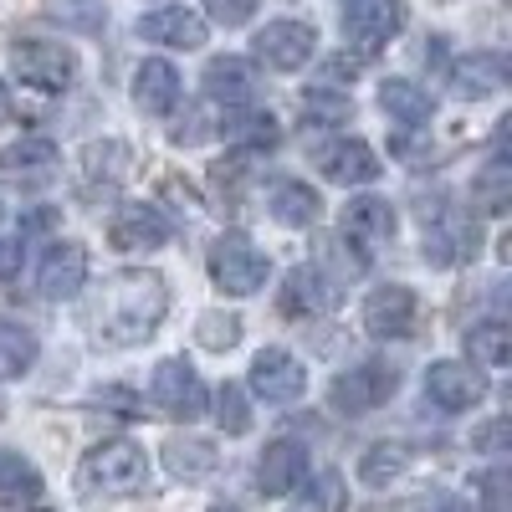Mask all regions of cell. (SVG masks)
I'll list each match as a JSON object with an SVG mask.
<instances>
[{
  "instance_id": "1",
  "label": "cell",
  "mask_w": 512,
  "mask_h": 512,
  "mask_svg": "<svg viewBox=\"0 0 512 512\" xmlns=\"http://www.w3.org/2000/svg\"><path fill=\"white\" fill-rule=\"evenodd\" d=\"M169 313V287L159 272H118L103 282V297L93 318L103 323L98 333L108 344H144L159 328V318Z\"/></svg>"
},
{
  "instance_id": "2",
  "label": "cell",
  "mask_w": 512,
  "mask_h": 512,
  "mask_svg": "<svg viewBox=\"0 0 512 512\" xmlns=\"http://www.w3.org/2000/svg\"><path fill=\"white\" fill-rule=\"evenodd\" d=\"M149 482V456L134 441H103L82 456L77 466V487L88 497H134Z\"/></svg>"
},
{
  "instance_id": "3",
  "label": "cell",
  "mask_w": 512,
  "mask_h": 512,
  "mask_svg": "<svg viewBox=\"0 0 512 512\" xmlns=\"http://www.w3.org/2000/svg\"><path fill=\"white\" fill-rule=\"evenodd\" d=\"M11 72H16V82H26L36 93H67L72 77H77V52L67 41L26 36L11 47Z\"/></svg>"
},
{
  "instance_id": "4",
  "label": "cell",
  "mask_w": 512,
  "mask_h": 512,
  "mask_svg": "<svg viewBox=\"0 0 512 512\" xmlns=\"http://www.w3.org/2000/svg\"><path fill=\"white\" fill-rule=\"evenodd\" d=\"M210 277H216V287H226L231 297H251V292L267 287V256L241 231H226L210 246Z\"/></svg>"
},
{
  "instance_id": "5",
  "label": "cell",
  "mask_w": 512,
  "mask_h": 512,
  "mask_svg": "<svg viewBox=\"0 0 512 512\" xmlns=\"http://www.w3.org/2000/svg\"><path fill=\"white\" fill-rule=\"evenodd\" d=\"M395 390H400V374H395L390 364L369 359V364L338 374V379L328 384V405H333L338 415H369V410H379L384 400H390Z\"/></svg>"
},
{
  "instance_id": "6",
  "label": "cell",
  "mask_w": 512,
  "mask_h": 512,
  "mask_svg": "<svg viewBox=\"0 0 512 512\" xmlns=\"http://www.w3.org/2000/svg\"><path fill=\"white\" fill-rule=\"evenodd\" d=\"M405 31V6L400 0H354L349 16H344V36L349 47H359L364 57L390 47V41Z\"/></svg>"
},
{
  "instance_id": "7",
  "label": "cell",
  "mask_w": 512,
  "mask_h": 512,
  "mask_svg": "<svg viewBox=\"0 0 512 512\" xmlns=\"http://www.w3.org/2000/svg\"><path fill=\"white\" fill-rule=\"evenodd\" d=\"M425 262L431 267H456V262H466V256L477 251V221H466L461 210H431L425 205Z\"/></svg>"
},
{
  "instance_id": "8",
  "label": "cell",
  "mask_w": 512,
  "mask_h": 512,
  "mask_svg": "<svg viewBox=\"0 0 512 512\" xmlns=\"http://www.w3.org/2000/svg\"><path fill=\"white\" fill-rule=\"evenodd\" d=\"M205 400H210L205 384H200V374L185 359H164L154 369V405H159V415L195 420V415H205Z\"/></svg>"
},
{
  "instance_id": "9",
  "label": "cell",
  "mask_w": 512,
  "mask_h": 512,
  "mask_svg": "<svg viewBox=\"0 0 512 512\" xmlns=\"http://www.w3.org/2000/svg\"><path fill=\"white\" fill-rule=\"evenodd\" d=\"M318 52V31L308 21H267L256 31V57L277 72H297L308 67V57Z\"/></svg>"
},
{
  "instance_id": "10",
  "label": "cell",
  "mask_w": 512,
  "mask_h": 512,
  "mask_svg": "<svg viewBox=\"0 0 512 512\" xmlns=\"http://www.w3.org/2000/svg\"><path fill=\"white\" fill-rule=\"evenodd\" d=\"M57 164H62V154L52 139H16L0 154V180L11 190H41L57 180Z\"/></svg>"
},
{
  "instance_id": "11",
  "label": "cell",
  "mask_w": 512,
  "mask_h": 512,
  "mask_svg": "<svg viewBox=\"0 0 512 512\" xmlns=\"http://www.w3.org/2000/svg\"><path fill=\"white\" fill-rule=\"evenodd\" d=\"M425 395H431L441 410H472L487 400V374L477 364H456V359H441L425 369Z\"/></svg>"
},
{
  "instance_id": "12",
  "label": "cell",
  "mask_w": 512,
  "mask_h": 512,
  "mask_svg": "<svg viewBox=\"0 0 512 512\" xmlns=\"http://www.w3.org/2000/svg\"><path fill=\"white\" fill-rule=\"evenodd\" d=\"M251 390L262 395L267 405H292L297 395L308 390V369L297 364L287 349H262L251 359Z\"/></svg>"
},
{
  "instance_id": "13",
  "label": "cell",
  "mask_w": 512,
  "mask_h": 512,
  "mask_svg": "<svg viewBox=\"0 0 512 512\" xmlns=\"http://www.w3.org/2000/svg\"><path fill=\"white\" fill-rule=\"evenodd\" d=\"M415 313H420L415 292L400 287V282H390V287H374V292H369L364 328H369L374 338H410V333H415Z\"/></svg>"
},
{
  "instance_id": "14",
  "label": "cell",
  "mask_w": 512,
  "mask_h": 512,
  "mask_svg": "<svg viewBox=\"0 0 512 512\" xmlns=\"http://www.w3.org/2000/svg\"><path fill=\"white\" fill-rule=\"evenodd\" d=\"M313 159L323 169V180H333V185H369V180H379V169H384L379 154L364 139H333Z\"/></svg>"
},
{
  "instance_id": "15",
  "label": "cell",
  "mask_w": 512,
  "mask_h": 512,
  "mask_svg": "<svg viewBox=\"0 0 512 512\" xmlns=\"http://www.w3.org/2000/svg\"><path fill=\"white\" fill-rule=\"evenodd\" d=\"M277 303H282L287 318H318V313L338 308V287H333V277H323L318 267H292Z\"/></svg>"
},
{
  "instance_id": "16",
  "label": "cell",
  "mask_w": 512,
  "mask_h": 512,
  "mask_svg": "<svg viewBox=\"0 0 512 512\" xmlns=\"http://www.w3.org/2000/svg\"><path fill=\"white\" fill-rule=\"evenodd\" d=\"M108 241L118 251H154V246L169 241V221H164L159 205H123L108 221Z\"/></svg>"
},
{
  "instance_id": "17",
  "label": "cell",
  "mask_w": 512,
  "mask_h": 512,
  "mask_svg": "<svg viewBox=\"0 0 512 512\" xmlns=\"http://www.w3.org/2000/svg\"><path fill=\"white\" fill-rule=\"evenodd\" d=\"M88 287V251L77 241H57L47 251V262H41V297H52V303H67Z\"/></svg>"
},
{
  "instance_id": "18",
  "label": "cell",
  "mask_w": 512,
  "mask_h": 512,
  "mask_svg": "<svg viewBox=\"0 0 512 512\" xmlns=\"http://www.w3.org/2000/svg\"><path fill=\"white\" fill-rule=\"evenodd\" d=\"M139 36L159 41V47H175V52H195V47H205V21L185 6H159L139 21Z\"/></svg>"
},
{
  "instance_id": "19",
  "label": "cell",
  "mask_w": 512,
  "mask_h": 512,
  "mask_svg": "<svg viewBox=\"0 0 512 512\" xmlns=\"http://www.w3.org/2000/svg\"><path fill=\"white\" fill-rule=\"evenodd\" d=\"M308 477V446H297V441H272L262 451V466H256V482H262L267 497H287L297 492Z\"/></svg>"
},
{
  "instance_id": "20",
  "label": "cell",
  "mask_w": 512,
  "mask_h": 512,
  "mask_svg": "<svg viewBox=\"0 0 512 512\" xmlns=\"http://www.w3.org/2000/svg\"><path fill=\"white\" fill-rule=\"evenodd\" d=\"M344 236H349L354 246H364V251L384 246V241L395 236V205L379 200V195L349 200V205H344Z\"/></svg>"
},
{
  "instance_id": "21",
  "label": "cell",
  "mask_w": 512,
  "mask_h": 512,
  "mask_svg": "<svg viewBox=\"0 0 512 512\" xmlns=\"http://www.w3.org/2000/svg\"><path fill=\"white\" fill-rule=\"evenodd\" d=\"M134 103H139L149 118L175 113V103H180V72H175V62L149 57V62L134 72Z\"/></svg>"
},
{
  "instance_id": "22",
  "label": "cell",
  "mask_w": 512,
  "mask_h": 512,
  "mask_svg": "<svg viewBox=\"0 0 512 512\" xmlns=\"http://www.w3.org/2000/svg\"><path fill=\"white\" fill-rule=\"evenodd\" d=\"M502 82H507V57L502 52H472V57H461L451 67V93L472 98V103L502 93Z\"/></svg>"
},
{
  "instance_id": "23",
  "label": "cell",
  "mask_w": 512,
  "mask_h": 512,
  "mask_svg": "<svg viewBox=\"0 0 512 512\" xmlns=\"http://www.w3.org/2000/svg\"><path fill=\"white\" fill-rule=\"evenodd\" d=\"M205 98H216V103H226V108H236V103H251V93H256V72H251V62L246 57H216L205 67Z\"/></svg>"
},
{
  "instance_id": "24",
  "label": "cell",
  "mask_w": 512,
  "mask_h": 512,
  "mask_svg": "<svg viewBox=\"0 0 512 512\" xmlns=\"http://www.w3.org/2000/svg\"><path fill=\"white\" fill-rule=\"evenodd\" d=\"M379 108L390 113L395 123H405V128L431 123V113H436L431 93H425L420 82H410V77H384V82H379Z\"/></svg>"
},
{
  "instance_id": "25",
  "label": "cell",
  "mask_w": 512,
  "mask_h": 512,
  "mask_svg": "<svg viewBox=\"0 0 512 512\" xmlns=\"http://www.w3.org/2000/svg\"><path fill=\"white\" fill-rule=\"evenodd\" d=\"M123 180H128V144L108 139V144H88V149H82V190H88V195H98V185L118 190Z\"/></svg>"
},
{
  "instance_id": "26",
  "label": "cell",
  "mask_w": 512,
  "mask_h": 512,
  "mask_svg": "<svg viewBox=\"0 0 512 512\" xmlns=\"http://www.w3.org/2000/svg\"><path fill=\"white\" fill-rule=\"evenodd\" d=\"M164 466H169V477H180V482H200L221 466V451L200 436H175V441H164Z\"/></svg>"
},
{
  "instance_id": "27",
  "label": "cell",
  "mask_w": 512,
  "mask_h": 512,
  "mask_svg": "<svg viewBox=\"0 0 512 512\" xmlns=\"http://www.w3.org/2000/svg\"><path fill=\"white\" fill-rule=\"evenodd\" d=\"M41 497V472L21 456L0 446V507H31Z\"/></svg>"
},
{
  "instance_id": "28",
  "label": "cell",
  "mask_w": 512,
  "mask_h": 512,
  "mask_svg": "<svg viewBox=\"0 0 512 512\" xmlns=\"http://www.w3.org/2000/svg\"><path fill=\"white\" fill-rule=\"evenodd\" d=\"M272 216H277L282 226H292V231H303V226H313V221L323 216V200H318V190H308L303 180H282V185L272 190Z\"/></svg>"
},
{
  "instance_id": "29",
  "label": "cell",
  "mask_w": 512,
  "mask_h": 512,
  "mask_svg": "<svg viewBox=\"0 0 512 512\" xmlns=\"http://www.w3.org/2000/svg\"><path fill=\"white\" fill-rule=\"evenodd\" d=\"M41 354V338L36 328L26 323H11V318H0V379H21Z\"/></svg>"
},
{
  "instance_id": "30",
  "label": "cell",
  "mask_w": 512,
  "mask_h": 512,
  "mask_svg": "<svg viewBox=\"0 0 512 512\" xmlns=\"http://www.w3.org/2000/svg\"><path fill=\"white\" fill-rule=\"evenodd\" d=\"M466 354H472L477 369H507L512 359V328L507 323H477L472 333H466Z\"/></svg>"
},
{
  "instance_id": "31",
  "label": "cell",
  "mask_w": 512,
  "mask_h": 512,
  "mask_svg": "<svg viewBox=\"0 0 512 512\" xmlns=\"http://www.w3.org/2000/svg\"><path fill=\"white\" fill-rule=\"evenodd\" d=\"M405 466H410V451H405V446L379 441V446H369L364 461H359V482H369V487H390L395 477H405Z\"/></svg>"
},
{
  "instance_id": "32",
  "label": "cell",
  "mask_w": 512,
  "mask_h": 512,
  "mask_svg": "<svg viewBox=\"0 0 512 512\" xmlns=\"http://www.w3.org/2000/svg\"><path fill=\"white\" fill-rule=\"evenodd\" d=\"M303 482H308V477H303ZM344 507H349L344 477H338V472H318V477L308 482V492L297 497L292 512H344Z\"/></svg>"
},
{
  "instance_id": "33",
  "label": "cell",
  "mask_w": 512,
  "mask_h": 512,
  "mask_svg": "<svg viewBox=\"0 0 512 512\" xmlns=\"http://www.w3.org/2000/svg\"><path fill=\"white\" fill-rule=\"evenodd\" d=\"M472 195H477V205L487 210V216H502L507 200H512V169H507V159H492V164L482 169L477 185H472Z\"/></svg>"
},
{
  "instance_id": "34",
  "label": "cell",
  "mask_w": 512,
  "mask_h": 512,
  "mask_svg": "<svg viewBox=\"0 0 512 512\" xmlns=\"http://www.w3.org/2000/svg\"><path fill=\"white\" fill-rule=\"evenodd\" d=\"M195 338H200L210 354H226V349L241 344V318H236V313H200Z\"/></svg>"
},
{
  "instance_id": "35",
  "label": "cell",
  "mask_w": 512,
  "mask_h": 512,
  "mask_svg": "<svg viewBox=\"0 0 512 512\" xmlns=\"http://www.w3.org/2000/svg\"><path fill=\"white\" fill-rule=\"evenodd\" d=\"M216 425L226 436H246L251 431V410H246V390L241 384H221L216 395Z\"/></svg>"
},
{
  "instance_id": "36",
  "label": "cell",
  "mask_w": 512,
  "mask_h": 512,
  "mask_svg": "<svg viewBox=\"0 0 512 512\" xmlns=\"http://www.w3.org/2000/svg\"><path fill=\"white\" fill-rule=\"evenodd\" d=\"M231 144H246V149H272L277 144V118L272 113H251V118H236L226 128Z\"/></svg>"
},
{
  "instance_id": "37",
  "label": "cell",
  "mask_w": 512,
  "mask_h": 512,
  "mask_svg": "<svg viewBox=\"0 0 512 512\" xmlns=\"http://www.w3.org/2000/svg\"><path fill=\"white\" fill-rule=\"evenodd\" d=\"M303 113H308V118H318V123H344V118L354 113V98H349V93L313 88V93L303 98Z\"/></svg>"
},
{
  "instance_id": "38",
  "label": "cell",
  "mask_w": 512,
  "mask_h": 512,
  "mask_svg": "<svg viewBox=\"0 0 512 512\" xmlns=\"http://www.w3.org/2000/svg\"><path fill=\"white\" fill-rule=\"evenodd\" d=\"M205 11L216 16L221 26H246L256 16V0H205Z\"/></svg>"
},
{
  "instance_id": "39",
  "label": "cell",
  "mask_w": 512,
  "mask_h": 512,
  "mask_svg": "<svg viewBox=\"0 0 512 512\" xmlns=\"http://www.w3.org/2000/svg\"><path fill=\"white\" fill-rule=\"evenodd\" d=\"M482 502H487V512H507V466H492L482 477Z\"/></svg>"
},
{
  "instance_id": "40",
  "label": "cell",
  "mask_w": 512,
  "mask_h": 512,
  "mask_svg": "<svg viewBox=\"0 0 512 512\" xmlns=\"http://www.w3.org/2000/svg\"><path fill=\"white\" fill-rule=\"evenodd\" d=\"M98 405H113V415H144L134 390H98Z\"/></svg>"
},
{
  "instance_id": "41",
  "label": "cell",
  "mask_w": 512,
  "mask_h": 512,
  "mask_svg": "<svg viewBox=\"0 0 512 512\" xmlns=\"http://www.w3.org/2000/svg\"><path fill=\"white\" fill-rule=\"evenodd\" d=\"M21 256H26L21 241H0V287H6V282L21 272Z\"/></svg>"
},
{
  "instance_id": "42",
  "label": "cell",
  "mask_w": 512,
  "mask_h": 512,
  "mask_svg": "<svg viewBox=\"0 0 512 512\" xmlns=\"http://www.w3.org/2000/svg\"><path fill=\"white\" fill-rule=\"evenodd\" d=\"M502 441H507V420H492V425H482V431H477V446L482 451H502Z\"/></svg>"
},
{
  "instance_id": "43",
  "label": "cell",
  "mask_w": 512,
  "mask_h": 512,
  "mask_svg": "<svg viewBox=\"0 0 512 512\" xmlns=\"http://www.w3.org/2000/svg\"><path fill=\"white\" fill-rule=\"evenodd\" d=\"M425 512H472V507H466L461 497H436V502L425 507Z\"/></svg>"
},
{
  "instance_id": "44",
  "label": "cell",
  "mask_w": 512,
  "mask_h": 512,
  "mask_svg": "<svg viewBox=\"0 0 512 512\" xmlns=\"http://www.w3.org/2000/svg\"><path fill=\"white\" fill-rule=\"evenodd\" d=\"M6 108H11V98H6V88H0V118H6Z\"/></svg>"
},
{
  "instance_id": "45",
  "label": "cell",
  "mask_w": 512,
  "mask_h": 512,
  "mask_svg": "<svg viewBox=\"0 0 512 512\" xmlns=\"http://www.w3.org/2000/svg\"><path fill=\"white\" fill-rule=\"evenodd\" d=\"M210 512H236V507H210Z\"/></svg>"
}]
</instances>
